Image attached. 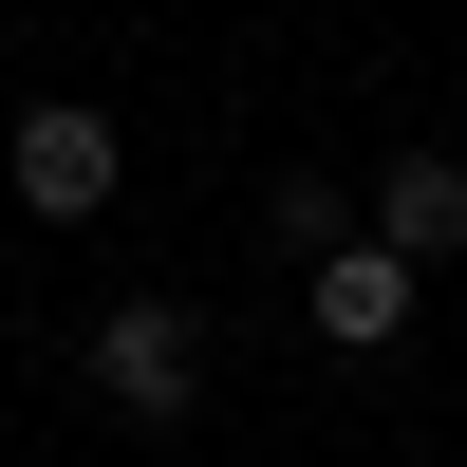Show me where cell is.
<instances>
[{"instance_id":"cell-1","label":"cell","mask_w":467,"mask_h":467,"mask_svg":"<svg viewBox=\"0 0 467 467\" xmlns=\"http://www.w3.org/2000/svg\"><path fill=\"white\" fill-rule=\"evenodd\" d=\"M112 187H131V131H112L94 94H37L19 131H0V206L19 224H94Z\"/></svg>"},{"instance_id":"cell-2","label":"cell","mask_w":467,"mask_h":467,"mask_svg":"<svg viewBox=\"0 0 467 467\" xmlns=\"http://www.w3.org/2000/svg\"><path fill=\"white\" fill-rule=\"evenodd\" d=\"M75 374H94L131 431H187V411H206V318H187V299H112V318L75 337Z\"/></svg>"},{"instance_id":"cell-3","label":"cell","mask_w":467,"mask_h":467,"mask_svg":"<svg viewBox=\"0 0 467 467\" xmlns=\"http://www.w3.org/2000/svg\"><path fill=\"white\" fill-rule=\"evenodd\" d=\"M411 299H431V262H393L374 224H337V244L299 262V318H318V356H393V337H411Z\"/></svg>"},{"instance_id":"cell-4","label":"cell","mask_w":467,"mask_h":467,"mask_svg":"<svg viewBox=\"0 0 467 467\" xmlns=\"http://www.w3.org/2000/svg\"><path fill=\"white\" fill-rule=\"evenodd\" d=\"M356 224L393 262H467V169H449V150H393V169L356 187Z\"/></svg>"},{"instance_id":"cell-5","label":"cell","mask_w":467,"mask_h":467,"mask_svg":"<svg viewBox=\"0 0 467 467\" xmlns=\"http://www.w3.org/2000/svg\"><path fill=\"white\" fill-rule=\"evenodd\" d=\"M262 224H281V262H318L337 224H356V187H318V169H281V206H262Z\"/></svg>"}]
</instances>
